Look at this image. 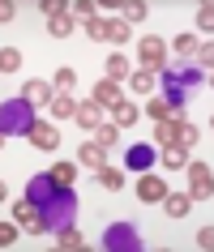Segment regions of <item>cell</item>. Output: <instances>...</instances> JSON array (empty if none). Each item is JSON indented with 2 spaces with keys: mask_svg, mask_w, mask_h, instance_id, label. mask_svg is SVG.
<instances>
[{
  "mask_svg": "<svg viewBox=\"0 0 214 252\" xmlns=\"http://www.w3.org/2000/svg\"><path fill=\"white\" fill-rule=\"evenodd\" d=\"M47 107H52L56 120H73V116H77V103H73L69 94H52V103H47Z\"/></svg>",
  "mask_w": 214,
  "mask_h": 252,
  "instance_id": "44dd1931",
  "label": "cell"
},
{
  "mask_svg": "<svg viewBox=\"0 0 214 252\" xmlns=\"http://www.w3.org/2000/svg\"><path fill=\"white\" fill-rule=\"evenodd\" d=\"M103 248H107V252H142V235H137V226L116 222V226H107Z\"/></svg>",
  "mask_w": 214,
  "mask_h": 252,
  "instance_id": "277c9868",
  "label": "cell"
},
{
  "mask_svg": "<svg viewBox=\"0 0 214 252\" xmlns=\"http://www.w3.org/2000/svg\"><path fill=\"white\" fill-rule=\"evenodd\" d=\"M73 120H77L81 128H99V124H103V107L94 103V98H90V103H77V116H73Z\"/></svg>",
  "mask_w": 214,
  "mask_h": 252,
  "instance_id": "9a60e30c",
  "label": "cell"
},
{
  "mask_svg": "<svg viewBox=\"0 0 214 252\" xmlns=\"http://www.w3.org/2000/svg\"><path fill=\"white\" fill-rule=\"evenodd\" d=\"M56 244H60L65 252H81V248H86V239H81L77 231H73V226H65V231H56Z\"/></svg>",
  "mask_w": 214,
  "mask_h": 252,
  "instance_id": "603a6c76",
  "label": "cell"
},
{
  "mask_svg": "<svg viewBox=\"0 0 214 252\" xmlns=\"http://www.w3.org/2000/svg\"><path fill=\"white\" fill-rule=\"evenodd\" d=\"M99 184L111 188V192H120V188H124V171H120V167H111V162H103V167H99Z\"/></svg>",
  "mask_w": 214,
  "mask_h": 252,
  "instance_id": "ffe728a7",
  "label": "cell"
},
{
  "mask_svg": "<svg viewBox=\"0 0 214 252\" xmlns=\"http://www.w3.org/2000/svg\"><path fill=\"white\" fill-rule=\"evenodd\" d=\"M197 68H201V73H210V68H214V43L210 39H206V47H197Z\"/></svg>",
  "mask_w": 214,
  "mask_h": 252,
  "instance_id": "836d02e7",
  "label": "cell"
},
{
  "mask_svg": "<svg viewBox=\"0 0 214 252\" xmlns=\"http://www.w3.org/2000/svg\"><path fill=\"white\" fill-rule=\"evenodd\" d=\"M94 103L99 107H116V103H124V94H120V86H116V81H99V86H94V94H90Z\"/></svg>",
  "mask_w": 214,
  "mask_h": 252,
  "instance_id": "4fadbf2b",
  "label": "cell"
},
{
  "mask_svg": "<svg viewBox=\"0 0 214 252\" xmlns=\"http://www.w3.org/2000/svg\"><path fill=\"white\" fill-rule=\"evenodd\" d=\"M13 13H17L13 0H0V22H13Z\"/></svg>",
  "mask_w": 214,
  "mask_h": 252,
  "instance_id": "ab89813d",
  "label": "cell"
},
{
  "mask_svg": "<svg viewBox=\"0 0 214 252\" xmlns=\"http://www.w3.org/2000/svg\"><path fill=\"white\" fill-rule=\"evenodd\" d=\"M73 86H77V73H73V68H60V73H56V81H52V90H60V94H69Z\"/></svg>",
  "mask_w": 214,
  "mask_h": 252,
  "instance_id": "1f68e13d",
  "label": "cell"
},
{
  "mask_svg": "<svg viewBox=\"0 0 214 252\" xmlns=\"http://www.w3.org/2000/svg\"><path fill=\"white\" fill-rule=\"evenodd\" d=\"M26 137H30V146H35V150H56V146H60V128H52L47 120H35Z\"/></svg>",
  "mask_w": 214,
  "mask_h": 252,
  "instance_id": "ba28073f",
  "label": "cell"
},
{
  "mask_svg": "<svg viewBox=\"0 0 214 252\" xmlns=\"http://www.w3.org/2000/svg\"><path fill=\"white\" fill-rule=\"evenodd\" d=\"M30 124H35V107L26 98H9V103H0V133L13 137V133H30Z\"/></svg>",
  "mask_w": 214,
  "mask_h": 252,
  "instance_id": "7a4b0ae2",
  "label": "cell"
},
{
  "mask_svg": "<svg viewBox=\"0 0 214 252\" xmlns=\"http://www.w3.org/2000/svg\"><path fill=\"white\" fill-rule=\"evenodd\" d=\"M197 244H201V248H210V244H214V226H201V231H197Z\"/></svg>",
  "mask_w": 214,
  "mask_h": 252,
  "instance_id": "f35d334b",
  "label": "cell"
},
{
  "mask_svg": "<svg viewBox=\"0 0 214 252\" xmlns=\"http://www.w3.org/2000/svg\"><path fill=\"white\" fill-rule=\"evenodd\" d=\"M137 64H142V73H159V68H167V43H163V39H142V43H137Z\"/></svg>",
  "mask_w": 214,
  "mask_h": 252,
  "instance_id": "5b68a950",
  "label": "cell"
},
{
  "mask_svg": "<svg viewBox=\"0 0 214 252\" xmlns=\"http://www.w3.org/2000/svg\"><path fill=\"white\" fill-rule=\"evenodd\" d=\"M197 124H188V120H184V124H180V141H176V146H180V150H193V146H197Z\"/></svg>",
  "mask_w": 214,
  "mask_h": 252,
  "instance_id": "d6a6232c",
  "label": "cell"
},
{
  "mask_svg": "<svg viewBox=\"0 0 214 252\" xmlns=\"http://www.w3.org/2000/svg\"><path fill=\"white\" fill-rule=\"evenodd\" d=\"M22 98H26L30 107H47L52 103V86H47V81H26V86H22Z\"/></svg>",
  "mask_w": 214,
  "mask_h": 252,
  "instance_id": "5bb4252c",
  "label": "cell"
},
{
  "mask_svg": "<svg viewBox=\"0 0 214 252\" xmlns=\"http://www.w3.org/2000/svg\"><path fill=\"white\" fill-rule=\"evenodd\" d=\"M197 47H201V43L193 39V34H180V39H176V52H180V56H197Z\"/></svg>",
  "mask_w": 214,
  "mask_h": 252,
  "instance_id": "e575fe53",
  "label": "cell"
},
{
  "mask_svg": "<svg viewBox=\"0 0 214 252\" xmlns=\"http://www.w3.org/2000/svg\"><path fill=\"white\" fill-rule=\"evenodd\" d=\"M4 197H9V188H4V184H0V201H4Z\"/></svg>",
  "mask_w": 214,
  "mask_h": 252,
  "instance_id": "60d3db41",
  "label": "cell"
},
{
  "mask_svg": "<svg viewBox=\"0 0 214 252\" xmlns=\"http://www.w3.org/2000/svg\"><path fill=\"white\" fill-rule=\"evenodd\" d=\"M77 162H81V167H94V171H99V167L107 162V150L90 141V146H81V150H77Z\"/></svg>",
  "mask_w": 214,
  "mask_h": 252,
  "instance_id": "ac0fdd59",
  "label": "cell"
},
{
  "mask_svg": "<svg viewBox=\"0 0 214 252\" xmlns=\"http://www.w3.org/2000/svg\"><path fill=\"white\" fill-rule=\"evenodd\" d=\"M52 180H56V184H65V188H73V180H77V162H56Z\"/></svg>",
  "mask_w": 214,
  "mask_h": 252,
  "instance_id": "83f0119b",
  "label": "cell"
},
{
  "mask_svg": "<svg viewBox=\"0 0 214 252\" xmlns=\"http://www.w3.org/2000/svg\"><path fill=\"white\" fill-rule=\"evenodd\" d=\"M197 26H206V30L214 26V9H210V4H201V9H197Z\"/></svg>",
  "mask_w": 214,
  "mask_h": 252,
  "instance_id": "74e56055",
  "label": "cell"
},
{
  "mask_svg": "<svg viewBox=\"0 0 214 252\" xmlns=\"http://www.w3.org/2000/svg\"><path fill=\"white\" fill-rule=\"evenodd\" d=\"M13 222L26 226V231H43V218H39V210H35V201H17L13 205Z\"/></svg>",
  "mask_w": 214,
  "mask_h": 252,
  "instance_id": "7c38bea8",
  "label": "cell"
},
{
  "mask_svg": "<svg viewBox=\"0 0 214 252\" xmlns=\"http://www.w3.org/2000/svg\"><path fill=\"white\" fill-rule=\"evenodd\" d=\"M129 73H133V68H129V56H120V52L107 56V81H116V86H120Z\"/></svg>",
  "mask_w": 214,
  "mask_h": 252,
  "instance_id": "d6986e66",
  "label": "cell"
},
{
  "mask_svg": "<svg viewBox=\"0 0 214 252\" xmlns=\"http://www.w3.org/2000/svg\"><path fill=\"white\" fill-rule=\"evenodd\" d=\"M180 124H184V120H180V116L163 120L159 128H154V141H159V146H176V141H180Z\"/></svg>",
  "mask_w": 214,
  "mask_h": 252,
  "instance_id": "2e32d148",
  "label": "cell"
},
{
  "mask_svg": "<svg viewBox=\"0 0 214 252\" xmlns=\"http://www.w3.org/2000/svg\"><path fill=\"white\" fill-rule=\"evenodd\" d=\"M86 30H90L94 43H116V47L133 39V30L124 26L120 17H107V22H103V17H94V22H86Z\"/></svg>",
  "mask_w": 214,
  "mask_h": 252,
  "instance_id": "3957f363",
  "label": "cell"
},
{
  "mask_svg": "<svg viewBox=\"0 0 214 252\" xmlns=\"http://www.w3.org/2000/svg\"><path fill=\"white\" fill-rule=\"evenodd\" d=\"M163 205H167V214H172V218H184V214L193 210V197H176V192H167V197H163Z\"/></svg>",
  "mask_w": 214,
  "mask_h": 252,
  "instance_id": "d4e9b609",
  "label": "cell"
},
{
  "mask_svg": "<svg viewBox=\"0 0 214 252\" xmlns=\"http://www.w3.org/2000/svg\"><path fill=\"white\" fill-rule=\"evenodd\" d=\"M69 30H73V17H69V9H60V13L47 17V34H52V39H69Z\"/></svg>",
  "mask_w": 214,
  "mask_h": 252,
  "instance_id": "e0dca14e",
  "label": "cell"
},
{
  "mask_svg": "<svg viewBox=\"0 0 214 252\" xmlns=\"http://www.w3.org/2000/svg\"><path fill=\"white\" fill-rule=\"evenodd\" d=\"M124 167H129V171H146V167H154V146H146V141L129 146V150H124Z\"/></svg>",
  "mask_w": 214,
  "mask_h": 252,
  "instance_id": "9c48e42d",
  "label": "cell"
},
{
  "mask_svg": "<svg viewBox=\"0 0 214 252\" xmlns=\"http://www.w3.org/2000/svg\"><path fill=\"white\" fill-rule=\"evenodd\" d=\"M184 167H188V197H193V201H206L214 192L210 162H184Z\"/></svg>",
  "mask_w": 214,
  "mask_h": 252,
  "instance_id": "8992f818",
  "label": "cell"
},
{
  "mask_svg": "<svg viewBox=\"0 0 214 252\" xmlns=\"http://www.w3.org/2000/svg\"><path fill=\"white\" fill-rule=\"evenodd\" d=\"M184 162H188V150H180V146H163V167H172V171H176V167H184Z\"/></svg>",
  "mask_w": 214,
  "mask_h": 252,
  "instance_id": "f546056e",
  "label": "cell"
},
{
  "mask_svg": "<svg viewBox=\"0 0 214 252\" xmlns=\"http://www.w3.org/2000/svg\"><path fill=\"white\" fill-rule=\"evenodd\" d=\"M116 141H120V128H116V124H99V128H94V146L111 150Z\"/></svg>",
  "mask_w": 214,
  "mask_h": 252,
  "instance_id": "484cf974",
  "label": "cell"
},
{
  "mask_svg": "<svg viewBox=\"0 0 214 252\" xmlns=\"http://www.w3.org/2000/svg\"><path fill=\"white\" fill-rule=\"evenodd\" d=\"M0 146H4V133H0Z\"/></svg>",
  "mask_w": 214,
  "mask_h": 252,
  "instance_id": "b9f144b4",
  "label": "cell"
},
{
  "mask_svg": "<svg viewBox=\"0 0 214 252\" xmlns=\"http://www.w3.org/2000/svg\"><path fill=\"white\" fill-rule=\"evenodd\" d=\"M69 17H81V22H94V4H90V0H77Z\"/></svg>",
  "mask_w": 214,
  "mask_h": 252,
  "instance_id": "d590c367",
  "label": "cell"
},
{
  "mask_svg": "<svg viewBox=\"0 0 214 252\" xmlns=\"http://www.w3.org/2000/svg\"><path fill=\"white\" fill-rule=\"evenodd\" d=\"M43 218V231H65V226H73V218H77V197H73V188H56L52 197L43 201V205H35Z\"/></svg>",
  "mask_w": 214,
  "mask_h": 252,
  "instance_id": "6da1fadb",
  "label": "cell"
},
{
  "mask_svg": "<svg viewBox=\"0 0 214 252\" xmlns=\"http://www.w3.org/2000/svg\"><path fill=\"white\" fill-rule=\"evenodd\" d=\"M22 68V52L17 47H0V73H17Z\"/></svg>",
  "mask_w": 214,
  "mask_h": 252,
  "instance_id": "f1b7e54d",
  "label": "cell"
},
{
  "mask_svg": "<svg viewBox=\"0 0 214 252\" xmlns=\"http://www.w3.org/2000/svg\"><path fill=\"white\" fill-rule=\"evenodd\" d=\"M206 77L197 64H167V73H163V86H180V90H193L197 81Z\"/></svg>",
  "mask_w": 214,
  "mask_h": 252,
  "instance_id": "52a82bcc",
  "label": "cell"
},
{
  "mask_svg": "<svg viewBox=\"0 0 214 252\" xmlns=\"http://www.w3.org/2000/svg\"><path fill=\"white\" fill-rule=\"evenodd\" d=\"M56 188H60V184L52 180V171H47V175H30V184H26V201H35V205H43V201L52 197Z\"/></svg>",
  "mask_w": 214,
  "mask_h": 252,
  "instance_id": "30bf717a",
  "label": "cell"
},
{
  "mask_svg": "<svg viewBox=\"0 0 214 252\" xmlns=\"http://www.w3.org/2000/svg\"><path fill=\"white\" fill-rule=\"evenodd\" d=\"M111 116H116V128H129V124H137V103H116L111 107Z\"/></svg>",
  "mask_w": 214,
  "mask_h": 252,
  "instance_id": "7402d4cb",
  "label": "cell"
},
{
  "mask_svg": "<svg viewBox=\"0 0 214 252\" xmlns=\"http://www.w3.org/2000/svg\"><path fill=\"white\" fill-rule=\"evenodd\" d=\"M146 116L154 120V124H163V120H172V107L163 103V98H150V103H146Z\"/></svg>",
  "mask_w": 214,
  "mask_h": 252,
  "instance_id": "4dcf8cb0",
  "label": "cell"
},
{
  "mask_svg": "<svg viewBox=\"0 0 214 252\" xmlns=\"http://www.w3.org/2000/svg\"><path fill=\"white\" fill-rule=\"evenodd\" d=\"M129 90H133V94H150V90H154V73L133 68V73H129Z\"/></svg>",
  "mask_w": 214,
  "mask_h": 252,
  "instance_id": "cb8c5ba5",
  "label": "cell"
},
{
  "mask_svg": "<svg viewBox=\"0 0 214 252\" xmlns=\"http://www.w3.org/2000/svg\"><path fill=\"white\" fill-rule=\"evenodd\" d=\"M17 239V222H0V248H9Z\"/></svg>",
  "mask_w": 214,
  "mask_h": 252,
  "instance_id": "8d00e7d4",
  "label": "cell"
},
{
  "mask_svg": "<svg viewBox=\"0 0 214 252\" xmlns=\"http://www.w3.org/2000/svg\"><path fill=\"white\" fill-rule=\"evenodd\" d=\"M137 197L150 201V205H159V201L167 197V184H163L159 175H142V180H137Z\"/></svg>",
  "mask_w": 214,
  "mask_h": 252,
  "instance_id": "8fae6325",
  "label": "cell"
},
{
  "mask_svg": "<svg viewBox=\"0 0 214 252\" xmlns=\"http://www.w3.org/2000/svg\"><path fill=\"white\" fill-rule=\"evenodd\" d=\"M116 9H120V22H124V26L146 17V4H142V0H124V4H116Z\"/></svg>",
  "mask_w": 214,
  "mask_h": 252,
  "instance_id": "4316f807",
  "label": "cell"
}]
</instances>
